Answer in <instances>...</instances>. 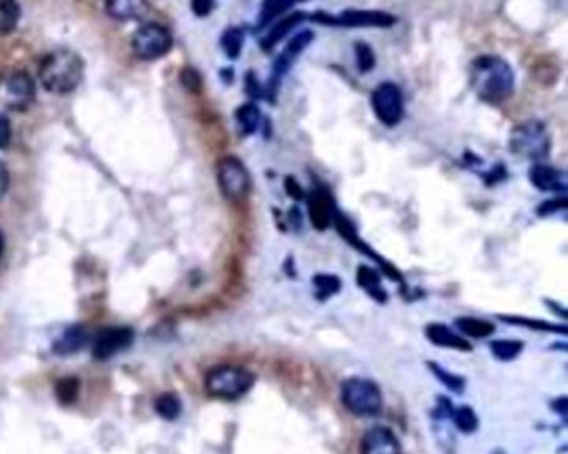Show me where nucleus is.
<instances>
[{
	"instance_id": "obj_1",
	"label": "nucleus",
	"mask_w": 568,
	"mask_h": 454,
	"mask_svg": "<svg viewBox=\"0 0 568 454\" xmlns=\"http://www.w3.org/2000/svg\"><path fill=\"white\" fill-rule=\"evenodd\" d=\"M470 83L485 103H504L515 91V72L497 55H480L470 65Z\"/></svg>"
},
{
	"instance_id": "obj_34",
	"label": "nucleus",
	"mask_w": 568,
	"mask_h": 454,
	"mask_svg": "<svg viewBox=\"0 0 568 454\" xmlns=\"http://www.w3.org/2000/svg\"><path fill=\"white\" fill-rule=\"evenodd\" d=\"M557 77L558 69L555 63H547V62L537 63V67H535V79H537L540 83L547 85V79H550V85H552L553 82H557Z\"/></svg>"
},
{
	"instance_id": "obj_9",
	"label": "nucleus",
	"mask_w": 568,
	"mask_h": 454,
	"mask_svg": "<svg viewBox=\"0 0 568 454\" xmlns=\"http://www.w3.org/2000/svg\"><path fill=\"white\" fill-rule=\"evenodd\" d=\"M172 34L161 24H147L133 34V53L141 61H155L167 55L172 49Z\"/></svg>"
},
{
	"instance_id": "obj_23",
	"label": "nucleus",
	"mask_w": 568,
	"mask_h": 454,
	"mask_svg": "<svg viewBox=\"0 0 568 454\" xmlns=\"http://www.w3.org/2000/svg\"><path fill=\"white\" fill-rule=\"evenodd\" d=\"M357 282L372 298H376L378 302H386L387 295L382 290L380 276L376 270H372L368 266H360L358 273H357Z\"/></svg>"
},
{
	"instance_id": "obj_17",
	"label": "nucleus",
	"mask_w": 568,
	"mask_h": 454,
	"mask_svg": "<svg viewBox=\"0 0 568 454\" xmlns=\"http://www.w3.org/2000/svg\"><path fill=\"white\" fill-rule=\"evenodd\" d=\"M305 19H307V15L304 12H292L290 15L275 22L274 27L267 32V35L260 41V47L265 52L272 51L279 42L284 41L285 37L294 31L295 27H299Z\"/></svg>"
},
{
	"instance_id": "obj_4",
	"label": "nucleus",
	"mask_w": 568,
	"mask_h": 454,
	"mask_svg": "<svg viewBox=\"0 0 568 454\" xmlns=\"http://www.w3.org/2000/svg\"><path fill=\"white\" fill-rule=\"evenodd\" d=\"M340 401L348 413L358 418H372L382 411L384 398L374 382L352 376L340 386Z\"/></svg>"
},
{
	"instance_id": "obj_37",
	"label": "nucleus",
	"mask_w": 568,
	"mask_h": 454,
	"mask_svg": "<svg viewBox=\"0 0 568 454\" xmlns=\"http://www.w3.org/2000/svg\"><path fill=\"white\" fill-rule=\"evenodd\" d=\"M285 192L289 193V197H292L295 200L305 198L304 188L300 187V183L295 180L294 177L285 179Z\"/></svg>"
},
{
	"instance_id": "obj_13",
	"label": "nucleus",
	"mask_w": 568,
	"mask_h": 454,
	"mask_svg": "<svg viewBox=\"0 0 568 454\" xmlns=\"http://www.w3.org/2000/svg\"><path fill=\"white\" fill-rule=\"evenodd\" d=\"M4 97L12 109H24L35 97V85L25 72H14L4 82Z\"/></svg>"
},
{
	"instance_id": "obj_26",
	"label": "nucleus",
	"mask_w": 568,
	"mask_h": 454,
	"mask_svg": "<svg viewBox=\"0 0 568 454\" xmlns=\"http://www.w3.org/2000/svg\"><path fill=\"white\" fill-rule=\"evenodd\" d=\"M155 410L159 416H162L167 421H173L179 418V414L182 411V404L181 400L172 393H165L157 398L155 401Z\"/></svg>"
},
{
	"instance_id": "obj_10",
	"label": "nucleus",
	"mask_w": 568,
	"mask_h": 454,
	"mask_svg": "<svg viewBox=\"0 0 568 454\" xmlns=\"http://www.w3.org/2000/svg\"><path fill=\"white\" fill-rule=\"evenodd\" d=\"M372 107L378 121L387 127H396L406 113L404 92L394 82H384L372 92Z\"/></svg>"
},
{
	"instance_id": "obj_27",
	"label": "nucleus",
	"mask_w": 568,
	"mask_h": 454,
	"mask_svg": "<svg viewBox=\"0 0 568 454\" xmlns=\"http://www.w3.org/2000/svg\"><path fill=\"white\" fill-rule=\"evenodd\" d=\"M492 354L500 360V362H512L515 360L518 354L524 350V343L515 342V340H497L490 344Z\"/></svg>"
},
{
	"instance_id": "obj_5",
	"label": "nucleus",
	"mask_w": 568,
	"mask_h": 454,
	"mask_svg": "<svg viewBox=\"0 0 568 454\" xmlns=\"http://www.w3.org/2000/svg\"><path fill=\"white\" fill-rule=\"evenodd\" d=\"M550 147L552 140L545 123L535 119L518 123L517 127L512 129L508 137V149L522 159L530 160L545 159L550 153Z\"/></svg>"
},
{
	"instance_id": "obj_11",
	"label": "nucleus",
	"mask_w": 568,
	"mask_h": 454,
	"mask_svg": "<svg viewBox=\"0 0 568 454\" xmlns=\"http://www.w3.org/2000/svg\"><path fill=\"white\" fill-rule=\"evenodd\" d=\"M133 342V332L127 326H113L97 334L93 343V358L109 360L112 356L127 350Z\"/></svg>"
},
{
	"instance_id": "obj_8",
	"label": "nucleus",
	"mask_w": 568,
	"mask_h": 454,
	"mask_svg": "<svg viewBox=\"0 0 568 454\" xmlns=\"http://www.w3.org/2000/svg\"><path fill=\"white\" fill-rule=\"evenodd\" d=\"M312 41H314V32H299L285 45L284 51L279 53V57L275 59L274 65H272V71H270V75H269V83H267V91H265V95H267L269 101H275L277 95H279V91L282 87L285 75L292 71L295 61L304 53L305 49L312 43Z\"/></svg>"
},
{
	"instance_id": "obj_2",
	"label": "nucleus",
	"mask_w": 568,
	"mask_h": 454,
	"mask_svg": "<svg viewBox=\"0 0 568 454\" xmlns=\"http://www.w3.org/2000/svg\"><path fill=\"white\" fill-rule=\"evenodd\" d=\"M39 75L45 91L59 95L71 93L82 82L83 62L75 52L59 49L45 55Z\"/></svg>"
},
{
	"instance_id": "obj_39",
	"label": "nucleus",
	"mask_w": 568,
	"mask_h": 454,
	"mask_svg": "<svg viewBox=\"0 0 568 454\" xmlns=\"http://www.w3.org/2000/svg\"><path fill=\"white\" fill-rule=\"evenodd\" d=\"M215 0H192V11L197 17H205L213 11Z\"/></svg>"
},
{
	"instance_id": "obj_12",
	"label": "nucleus",
	"mask_w": 568,
	"mask_h": 454,
	"mask_svg": "<svg viewBox=\"0 0 568 454\" xmlns=\"http://www.w3.org/2000/svg\"><path fill=\"white\" fill-rule=\"evenodd\" d=\"M360 454H402V444L392 430L374 426L362 436Z\"/></svg>"
},
{
	"instance_id": "obj_35",
	"label": "nucleus",
	"mask_w": 568,
	"mask_h": 454,
	"mask_svg": "<svg viewBox=\"0 0 568 454\" xmlns=\"http://www.w3.org/2000/svg\"><path fill=\"white\" fill-rule=\"evenodd\" d=\"M245 89L247 93L252 97V99H262L265 95V91L260 85V82L257 81L254 72H249L247 77H245Z\"/></svg>"
},
{
	"instance_id": "obj_15",
	"label": "nucleus",
	"mask_w": 568,
	"mask_h": 454,
	"mask_svg": "<svg viewBox=\"0 0 568 454\" xmlns=\"http://www.w3.org/2000/svg\"><path fill=\"white\" fill-rule=\"evenodd\" d=\"M307 203H308V217L314 228L324 232L334 220V213L337 210L330 195L322 188H315L308 193Z\"/></svg>"
},
{
	"instance_id": "obj_22",
	"label": "nucleus",
	"mask_w": 568,
	"mask_h": 454,
	"mask_svg": "<svg viewBox=\"0 0 568 454\" xmlns=\"http://www.w3.org/2000/svg\"><path fill=\"white\" fill-rule=\"evenodd\" d=\"M455 324L462 333L470 336V338H475V340L488 338V336L495 333V324L485 322V320H480V318H474V316H460Z\"/></svg>"
},
{
	"instance_id": "obj_31",
	"label": "nucleus",
	"mask_w": 568,
	"mask_h": 454,
	"mask_svg": "<svg viewBox=\"0 0 568 454\" xmlns=\"http://www.w3.org/2000/svg\"><path fill=\"white\" fill-rule=\"evenodd\" d=\"M55 393H57V398L61 400V403H73L77 394H79V382L75 378H64L57 383Z\"/></svg>"
},
{
	"instance_id": "obj_36",
	"label": "nucleus",
	"mask_w": 568,
	"mask_h": 454,
	"mask_svg": "<svg viewBox=\"0 0 568 454\" xmlns=\"http://www.w3.org/2000/svg\"><path fill=\"white\" fill-rule=\"evenodd\" d=\"M182 82L189 91L199 92L202 89V79H201L199 72H195L193 69H185L182 72Z\"/></svg>"
},
{
	"instance_id": "obj_18",
	"label": "nucleus",
	"mask_w": 568,
	"mask_h": 454,
	"mask_svg": "<svg viewBox=\"0 0 568 454\" xmlns=\"http://www.w3.org/2000/svg\"><path fill=\"white\" fill-rule=\"evenodd\" d=\"M105 5L115 21H135L149 11L147 0H105Z\"/></svg>"
},
{
	"instance_id": "obj_7",
	"label": "nucleus",
	"mask_w": 568,
	"mask_h": 454,
	"mask_svg": "<svg viewBox=\"0 0 568 454\" xmlns=\"http://www.w3.org/2000/svg\"><path fill=\"white\" fill-rule=\"evenodd\" d=\"M217 182L223 197L232 203L244 202L252 185L244 162L234 155H225L217 162Z\"/></svg>"
},
{
	"instance_id": "obj_24",
	"label": "nucleus",
	"mask_w": 568,
	"mask_h": 454,
	"mask_svg": "<svg viewBox=\"0 0 568 454\" xmlns=\"http://www.w3.org/2000/svg\"><path fill=\"white\" fill-rule=\"evenodd\" d=\"M21 19V7L15 0H0V35L11 34Z\"/></svg>"
},
{
	"instance_id": "obj_21",
	"label": "nucleus",
	"mask_w": 568,
	"mask_h": 454,
	"mask_svg": "<svg viewBox=\"0 0 568 454\" xmlns=\"http://www.w3.org/2000/svg\"><path fill=\"white\" fill-rule=\"evenodd\" d=\"M294 0H264L257 17V29H264L269 24L277 21L285 12L292 9Z\"/></svg>"
},
{
	"instance_id": "obj_40",
	"label": "nucleus",
	"mask_w": 568,
	"mask_h": 454,
	"mask_svg": "<svg viewBox=\"0 0 568 454\" xmlns=\"http://www.w3.org/2000/svg\"><path fill=\"white\" fill-rule=\"evenodd\" d=\"M9 183H11V175L4 163L0 162V198L9 190Z\"/></svg>"
},
{
	"instance_id": "obj_6",
	"label": "nucleus",
	"mask_w": 568,
	"mask_h": 454,
	"mask_svg": "<svg viewBox=\"0 0 568 454\" xmlns=\"http://www.w3.org/2000/svg\"><path fill=\"white\" fill-rule=\"evenodd\" d=\"M312 21L327 27L344 29H387L396 25L397 17L384 11H366V9H347L340 14L317 12Z\"/></svg>"
},
{
	"instance_id": "obj_32",
	"label": "nucleus",
	"mask_w": 568,
	"mask_h": 454,
	"mask_svg": "<svg viewBox=\"0 0 568 454\" xmlns=\"http://www.w3.org/2000/svg\"><path fill=\"white\" fill-rule=\"evenodd\" d=\"M314 286L320 298H330L340 290V282L332 275H317L314 278Z\"/></svg>"
},
{
	"instance_id": "obj_41",
	"label": "nucleus",
	"mask_w": 568,
	"mask_h": 454,
	"mask_svg": "<svg viewBox=\"0 0 568 454\" xmlns=\"http://www.w3.org/2000/svg\"><path fill=\"white\" fill-rule=\"evenodd\" d=\"M2 253H4V235L0 233V256H2Z\"/></svg>"
},
{
	"instance_id": "obj_19",
	"label": "nucleus",
	"mask_w": 568,
	"mask_h": 454,
	"mask_svg": "<svg viewBox=\"0 0 568 454\" xmlns=\"http://www.w3.org/2000/svg\"><path fill=\"white\" fill-rule=\"evenodd\" d=\"M87 342H89L87 330L81 324H73L71 328H67L59 336V340L54 343V353L61 354V356L77 353Z\"/></svg>"
},
{
	"instance_id": "obj_14",
	"label": "nucleus",
	"mask_w": 568,
	"mask_h": 454,
	"mask_svg": "<svg viewBox=\"0 0 568 454\" xmlns=\"http://www.w3.org/2000/svg\"><path fill=\"white\" fill-rule=\"evenodd\" d=\"M528 179L540 192L562 193V195L567 192V173L560 170V169H555V167L545 165V163L534 165L530 169Z\"/></svg>"
},
{
	"instance_id": "obj_25",
	"label": "nucleus",
	"mask_w": 568,
	"mask_h": 454,
	"mask_svg": "<svg viewBox=\"0 0 568 454\" xmlns=\"http://www.w3.org/2000/svg\"><path fill=\"white\" fill-rule=\"evenodd\" d=\"M245 32L240 27H230L227 31L223 32L222 39H220V45H222L223 52L229 59H239L242 49H244Z\"/></svg>"
},
{
	"instance_id": "obj_33",
	"label": "nucleus",
	"mask_w": 568,
	"mask_h": 454,
	"mask_svg": "<svg viewBox=\"0 0 568 454\" xmlns=\"http://www.w3.org/2000/svg\"><path fill=\"white\" fill-rule=\"evenodd\" d=\"M567 210V198L565 195L558 197V198H552L547 202L542 203L538 207V215L540 217H550V215H555V213L565 212Z\"/></svg>"
},
{
	"instance_id": "obj_42",
	"label": "nucleus",
	"mask_w": 568,
	"mask_h": 454,
	"mask_svg": "<svg viewBox=\"0 0 568 454\" xmlns=\"http://www.w3.org/2000/svg\"><path fill=\"white\" fill-rule=\"evenodd\" d=\"M295 2V0H294ZM297 2H307V0H297Z\"/></svg>"
},
{
	"instance_id": "obj_38",
	"label": "nucleus",
	"mask_w": 568,
	"mask_h": 454,
	"mask_svg": "<svg viewBox=\"0 0 568 454\" xmlns=\"http://www.w3.org/2000/svg\"><path fill=\"white\" fill-rule=\"evenodd\" d=\"M12 139L11 121H7V117L0 115V149H5Z\"/></svg>"
},
{
	"instance_id": "obj_16",
	"label": "nucleus",
	"mask_w": 568,
	"mask_h": 454,
	"mask_svg": "<svg viewBox=\"0 0 568 454\" xmlns=\"http://www.w3.org/2000/svg\"><path fill=\"white\" fill-rule=\"evenodd\" d=\"M426 336L430 343L440 348H450V350H460V352L472 350V344L468 343L465 338L458 336L444 324H428L426 328Z\"/></svg>"
},
{
	"instance_id": "obj_3",
	"label": "nucleus",
	"mask_w": 568,
	"mask_h": 454,
	"mask_svg": "<svg viewBox=\"0 0 568 454\" xmlns=\"http://www.w3.org/2000/svg\"><path fill=\"white\" fill-rule=\"evenodd\" d=\"M254 383V373L237 364L215 366L205 376L207 393L223 401H235L242 398L252 390Z\"/></svg>"
},
{
	"instance_id": "obj_30",
	"label": "nucleus",
	"mask_w": 568,
	"mask_h": 454,
	"mask_svg": "<svg viewBox=\"0 0 568 454\" xmlns=\"http://www.w3.org/2000/svg\"><path fill=\"white\" fill-rule=\"evenodd\" d=\"M356 61L358 71L362 73L372 71L376 67V53L372 51L370 45H367L364 42L356 43Z\"/></svg>"
},
{
	"instance_id": "obj_28",
	"label": "nucleus",
	"mask_w": 568,
	"mask_h": 454,
	"mask_svg": "<svg viewBox=\"0 0 568 454\" xmlns=\"http://www.w3.org/2000/svg\"><path fill=\"white\" fill-rule=\"evenodd\" d=\"M454 421L458 430L464 433H474L477 430V414L474 413V410L468 406L458 408L457 411H454Z\"/></svg>"
},
{
	"instance_id": "obj_29",
	"label": "nucleus",
	"mask_w": 568,
	"mask_h": 454,
	"mask_svg": "<svg viewBox=\"0 0 568 454\" xmlns=\"http://www.w3.org/2000/svg\"><path fill=\"white\" fill-rule=\"evenodd\" d=\"M428 366H430L432 373L436 374V378H438V382H442V383L446 384L448 390H452V391H455V393H460V391L464 390V380H462L460 376L446 372V368H442L438 363H428Z\"/></svg>"
},
{
	"instance_id": "obj_20",
	"label": "nucleus",
	"mask_w": 568,
	"mask_h": 454,
	"mask_svg": "<svg viewBox=\"0 0 568 454\" xmlns=\"http://www.w3.org/2000/svg\"><path fill=\"white\" fill-rule=\"evenodd\" d=\"M235 121L239 123V130L244 135H254L257 129L260 127V121H262V115L259 107L255 105L254 101H249L244 103L242 107H239L235 111Z\"/></svg>"
}]
</instances>
